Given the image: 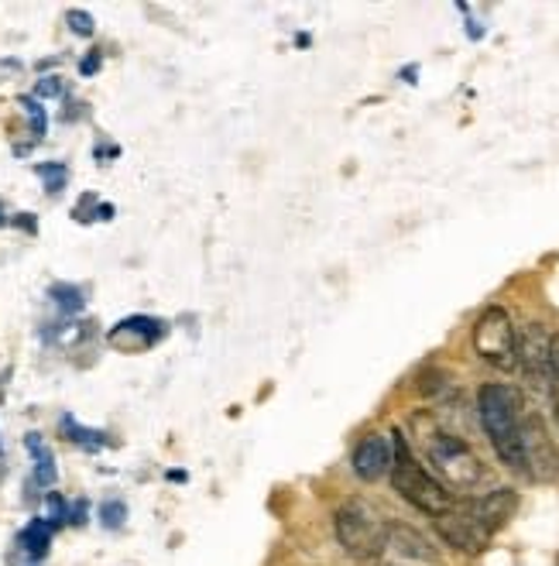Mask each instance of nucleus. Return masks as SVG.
<instances>
[{"label":"nucleus","instance_id":"nucleus-7","mask_svg":"<svg viewBox=\"0 0 559 566\" xmlns=\"http://www.w3.org/2000/svg\"><path fill=\"white\" fill-rule=\"evenodd\" d=\"M521 447H525V468L539 481H559V450L549 440L546 422L539 416L525 412L521 419Z\"/></svg>","mask_w":559,"mask_h":566},{"label":"nucleus","instance_id":"nucleus-1","mask_svg":"<svg viewBox=\"0 0 559 566\" xmlns=\"http://www.w3.org/2000/svg\"><path fill=\"white\" fill-rule=\"evenodd\" d=\"M412 437L415 443L422 447L425 460L433 463L436 478L453 488V491H474L484 484V463L481 457L456 437V432H450L446 426H440L436 416L430 412H415L412 416Z\"/></svg>","mask_w":559,"mask_h":566},{"label":"nucleus","instance_id":"nucleus-15","mask_svg":"<svg viewBox=\"0 0 559 566\" xmlns=\"http://www.w3.org/2000/svg\"><path fill=\"white\" fill-rule=\"evenodd\" d=\"M28 450L35 453V460H39V484H52L55 481V463H52V453H49V447L39 440V437H28Z\"/></svg>","mask_w":559,"mask_h":566},{"label":"nucleus","instance_id":"nucleus-11","mask_svg":"<svg viewBox=\"0 0 559 566\" xmlns=\"http://www.w3.org/2000/svg\"><path fill=\"white\" fill-rule=\"evenodd\" d=\"M388 549H394L402 559H415V563H433L436 549L425 543L422 532L402 525V522H388Z\"/></svg>","mask_w":559,"mask_h":566},{"label":"nucleus","instance_id":"nucleus-21","mask_svg":"<svg viewBox=\"0 0 559 566\" xmlns=\"http://www.w3.org/2000/svg\"><path fill=\"white\" fill-rule=\"evenodd\" d=\"M70 28L76 31V35H93V18L86 11H70Z\"/></svg>","mask_w":559,"mask_h":566},{"label":"nucleus","instance_id":"nucleus-18","mask_svg":"<svg viewBox=\"0 0 559 566\" xmlns=\"http://www.w3.org/2000/svg\"><path fill=\"white\" fill-rule=\"evenodd\" d=\"M39 176L49 182V192H59L62 182H65V169H62V165H39Z\"/></svg>","mask_w":559,"mask_h":566},{"label":"nucleus","instance_id":"nucleus-22","mask_svg":"<svg viewBox=\"0 0 559 566\" xmlns=\"http://www.w3.org/2000/svg\"><path fill=\"white\" fill-rule=\"evenodd\" d=\"M96 70H101V52H93V55H86V59L80 62V73H83V76H89V73H96Z\"/></svg>","mask_w":559,"mask_h":566},{"label":"nucleus","instance_id":"nucleus-17","mask_svg":"<svg viewBox=\"0 0 559 566\" xmlns=\"http://www.w3.org/2000/svg\"><path fill=\"white\" fill-rule=\"evenodd\" d=\"M52 295H55V303L62 306V310H83V295H80V289H70V285H55L52 289Z\"/></svg>","mask_w":559,"mask_h":566},{"label":"nucleus","instance_id":"nucleus-16","mask_svg":"<svg viewBox=\"0 0 559 566\" xmlns=\"http://www.w3.org/2000/svg\"><path fill=\"white\" fill-rule=\"evenodd\" d=\"M62 426L70 429V440H76L80 447H89V450H96V447H104V432H93V429H80L70 416L62 419Z\"/></svg>","mask_w":559,"mask_h":566},{"label":"nucleus","instance_id":"nucleus-8","mask_svg":"<svg viewBox=\"0 0 559 566\" xmlns=\"http://www.w3.org/2000/svg\"><path fill=\"white\" fill-rule=\"evenodd\" d=\"M515 368L525 371V378H529L536 388L546 391V378H549V333L532 323L525 326V333L518 337V364Z\"/></svg>","mask_w":559,"mask_h":566},{"label":"nucleus","instance_id":"nucleus-25","mask_svg":"<svg viewBox=\"0 0 559 566\" xmlns=\"http://www.w3.org/2000/svg\"><path fill=\"white\" fill-rule=\"evenodd\" d=\"M556 566H559V563H556Z\"/></svg>","mask_w":559,"mask_h":566},{"label":"nucleus","instance_id":"nucleus-2","mask_svg":"<svg viewBox=\"0 0 559 566\" xmlns=\"http://www.w3.org/2000/svg\"><path fill=\"white\" fill-rule=\"evenodd\" d=\"M477 416L487 432L491 447H495L498 460L508 471L529 474L525 468V447H521V419H525V402L518 388L511 385H484L477 391Z\"/></svg>","mask_w":559,"mask_h":566},{"label":"nucleus","instance_id":"nucleus-10","mask_svg":"<svg viewBox=\"0 0 559 566\" xmlns=\"http://www.w3.org/2000/svg\"><path fill=\"white\" fill-rule=\"evenodd\" d=\"M471 505H474L477 518L484 522V528L495 536V532H502L508 525V518L515 515L518 494L511 488H498V491H487L484 497H471Z\"/></svg>","mask_w":559,"mask_h":566},{"label":"nucleus","instance_id":"nucleus-23","mask_svg":"<svg viewBox=\"0 0 559 566\" xmlns=\"http://www.w3.org/2000/svg\"><path fill=\"white\" fill-rule=\"evenodd\" d=\"M55 93H62V83L55 76H49V80L39 83V96H55Z\"/></svg>","mask_w":559,"mask_h":566},{"label":"nucleus","instance_id":"nucleus-6","mask_svg":"<svg viewBox=\"0 0 559 566\" xmlns=\"http://www.w3.org/2000/svg\"><path fill=\"white\" fill-rule=\"evenodd\" d=\"M436 532H440V539L460 553H467V556H477L487 549V543L495 539L491 532L484 528V522L477 518L474 505H471V497L467 502H453V509H446L443 515L433 518Z\"/></svg>","mask_w":559,"mask_h":566},{"label":"nucleus","instance_id":"nucleus-9","mask_svg":"<svg viewBox=\"0 0 559 566\" xmlns=\"http://www.w3.org/2000/svg\"><path fill=\"white\" fill-rule=\"evenodd\" d=\"M391 460H394V443H391V437H384V432H371V437H365L357 443V450H354V474L360 478V481H368V484H375V481H381L384 474H391Z\"/></svg>","mask_w":559,"mask_h":566},{"label":"nucleus","instance_id":"nucleus-19","mask_svg":"<svg viewBox=\"0 0 559 566\" xmlns=\"http://www.w3.org/2000/svg\"><path fill=\"white\" fill-rule=\"evenodd\" d=\"M21 104H24L28 114H31V127H35V138H42V135H45V111L35 104V99H28V96L21 99Z\"/></svg>","mask_w":559,"mask_h":566},{"label":"nucleus","instance_id":"nucleus-20","mask_svg":"<svg viewBox=\"0 0 559 566\" xmlns=\"http://www.w3.org/2000/svg\"><path fill=\"white\" fill-rule=\"evenodd\" d=\"M101 515H104V525H107V528H117V525L124 522L127 509H124L120 502H107V505L101 509Z\"/></svg>","mask_w":559,"mask_h":566},{"label":"nucleus","instance_id":"nucleus-13","mask_svg":"<svg viewBox=\"0 0 559 566\" xmlns=\"http://www.w3.org/2000/svg\"><path fill=\"white\" fill-rule=\"evenodd\" d=\"M52 522L49 518H35V522H28L24 525V532H21V546H24V553L28 556H45L49 553V543H52Z\"/></svg>","mask_w":559,"mask_h":566},{"label":"nucleus","instance_id":"nucleus-5","mask_svg":"<svg viewBox=\"0 0 559 566\" xmlns=\"http://www.w3.org/2000/svg\"><path fill=\"white\" fill-rule=\"evenodd\" d=\"M474 350L495 364L498 371H511L518 364V333L511 316L502 306H491L474 323Z\"/></svg>","mask_w":559,"mask_h":566},{"label":"nucleus","instance_id":"nucleus-14","mask_svg":"<svg viewBox=\"0 0 559 566\" xmlns=\"http://www.w3.org/2000/svg\"><path fill=\"white\" fill-rule=\"evenodd\" d=\"M546 395H549V406H552V419L559 429V333L549 337V378H546Z\"/></svg>","mask_w":559,"mask_h":566},{"label":"nucleus","instance_id":"nucleus-12","mask_svg":"<svg viewBox=\"0 0 559 566\" xmlns=\"http://www.w3.org/2000/svg\"><path fill=\"white\" fill-rule=\"evenodd\" d=\"M161 323H155V319H145V316H130V319H124L114 333H110V344H117V347H127V350H135V347H148L155 337H158V329Z\"/></svg>","mask_w":559,"mask_h":566},{"label":"nucleus","instance_id":"nucleus-24","mask_svg":"<svg viewBox=\"0 0 559 566\" xmlns=\"http://www.w3.org/2000/svg\"><path fill=\"white\" fill-rule=\"evenodd\" d=\"M0 223H4V217H0Z\"/></svg>","mask_w":559,"mask_h":566},{"label":"nucleus","instance_id":"nucleus-3","mask_svg":"<svg viewBox=\"0 0 559 566\" xmlns=\"http://www.w3.org/2000/svg\"><path fill=\"white\" fill-rule=\"evenodd\" d=\"M391 443H394V460H391V488L399 491L405 502L412 505V509H419L422 515H430V518H436V515H443L446 509H453V491L436 478V474H430L419 463V457L412 453V447H409V440L402 437V432H391Z\"/></svg>","mask_w":559,"mask_h":566},{"label":"nucleus","instance_id":"nucleus-4","mask_svg":"<svg viewBox=\"0 0 559 566\" xmlns=\"http://www.w3.org/2000/svg\"><path fill=\"white\" fill-rule=\"evenodd\" d=\"M337 539L347 556L368 563L388 549V518L365 497H350L337 512Z\"/></svg>","mask_w":559,"mask_h":566}]
</instances>
